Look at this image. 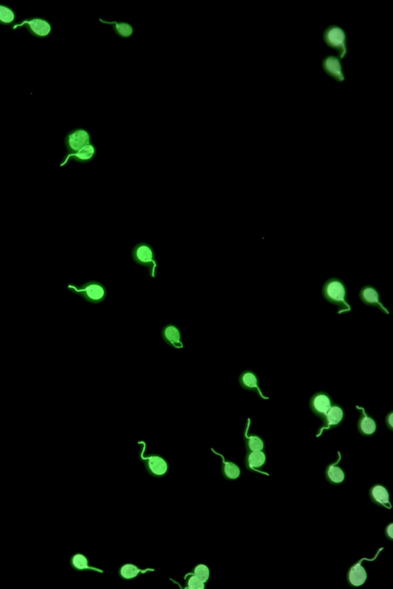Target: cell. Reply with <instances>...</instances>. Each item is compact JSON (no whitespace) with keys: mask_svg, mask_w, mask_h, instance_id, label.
I'll use <instances>...</instances> for the list:
<instances>
[{"mask_svg":"<svg viewBox=\"0 0 393 589\" xmlns=\"http://www.w3.org/2000/svg\"><path fill=\"white\" fill-rule=\"evenodd\" d=\"M148 570H141L132 564H125L121 568L120 574L122 578L125 579H131L135 578L139 572H145Z\"/></svg>","mask_w":393,"mask_h":589,"instance_id":"22","label":"cell"},{"mask_svg":"<svg viewBox=\"0 0 393 589\" xmlns=\"http://www.w3.org/2000/svg\"><path fill=\"white\" fill-rule=\"evenodd\" d=\"M248 446L252 451H260L264 447L263 440L257 436H252L248 439Z\"/></svg>","mask_w":393,"mask_h":589,"instance_id":"26","label":"cell"},{"mask_svg":"<svg viewBox=\"0 0 393 589\" xmlns=\"http://www.w3.org/2000/svg\"><path fill=\"white\" fill-rule=\"evenodd\" d=\"M67 289L93 305L102 303L107 297L106 286L96 280L85 282L81 285H68Z\"/></svg>","mask_w":393,"mask_h":589,"instance_id":"2","label":"cell"},{"mask_svg":"<svg viewBox=\"0 0 393 589\" xmlns=\"http://www.w3.org/2000/svg\"><path fill=\"white\" fill-rule=\"evenodd\" d=\"M371 497L374 501L379 504L387 505L389 503V495L385 487L381 485H376L372 487L371 490Z\"/></svg>","mask_w":393,"mask_h":589,"instance_id":"18","label":"cell"},{"mask_svg":"<svg viewBox=\"0 0 393 589\" xmlns=\"http://www.w3.org/2000/svg\"><path fill=\"white\" fill-rule=\"evenodd\" d=\"M386 424L388 425V427H389L390 430L392 429V413L391 412L390 413V414H388V417H387Z\"/></svg>","mask_w":393,"mask_h":589,"instance_id":"28","label":"cell"},{"mask_svg":"<svg viewBox=\"0 0 393 589\" xmlns=\"http://www.w3.org/2000/svg\"><path fill=\"white\" fill-rule=\"evenodd\" d=\"M100 22L112 26L114 33L122 39H129L134 34L133 26L127 22L105 21L101 18Z\"/></svg>","mask_w":393,"mask_h":589,"instance_id":"12","label":"cell"},{"mask_svg":"<svg viewBox=\"0 0 393 589\" xmlns=\"http://www.w3.org/2000/svg\"><path fill=\"white\" fill-rule=\"evenodd\" d=\"M326 421H327V429L333 426L337 425L341 422L343 418V411L339 406H331L330 409L325 414Z\"/></svg>","mask_w":393,"mask_h":589,"instance_id":"17","label":"cell"},{"mask_svg":"<svg viewBox=\"0 0 393 589\" xmlns=\"http://www.w3.org/2000/svg\"><path fill=\"white\" fill-rule=\"evenodd\" d=\"M367 578L366 570L360 563L356 564L349 569L348 573V580L351 584L360 586L363 584Z\"/></svg>","mask_w":393,"mask_h":589,"instance_id":"15","label":"cell"},{"mask_svg":"<svg viewBox=\"0 0 393 589\" xmlns=\"http://www.w3.org/2000/svg\"><path fill=\"white\" fill-rule=\"evenodd\" d=\"M193 572H194L195 576L200 578L204 582H206L208 578H209V569H208L207 565H203V564H200V565L196 566Z\"/></svg>","mask_w":393,"mask_h":589,"instance_id":"25","label":"cell"},{"mask_svg":"<svg viewBox=\"0 0 393 589\" xmlns=\"http://www.w3.org/2000/svg\"><path fill=\"white\" fill-rule=\"evenodd\" d=\"M247 460H248V465L250 467L260 468L266 462V456L261 450L260 451H253L249 454Z\"/></svg>","mask_w":393,"mask_h":589,"instance_id":"20","label":"cell"},{"mask_svg":"<svg viewBox=\"0 0 393 589\" xmlns=\"http://www.w3.org/2000/svg\"><path fill=\"white\" fill-rule=\"evenodd\" d=\"M224 474L230 480H236L239 478L241 470L234 462H225L224 460Z\"/></svg>","mask_w":393,"mask_h":589,"instance_id":"23","label":"cell"},{"mask_svg":"<svg viewBox=\"0 0 393 589\" xmlns=\"http://www.w3.org/2000/svg\"><path fill=\"white\" fill-rule=\"evenodd\" d=\"M323 38L328 47L337 52L340 60L346 56V35L343 29L334 25L328 26L324 31Z\"/></svg>","mask_w":393,"mask_h":589,"instance_id":"4","label":"cell"},{"mask_svg":"<svg viewBox=\"0 0 393 589\" xmlns=\"http://www.w3.org/2000/svg\"><path fill=\"white\" fill-rule=\"evenodd\" d=\"M20 26H25L30 33L39 38L46 37L51 32L50 24L41 19H33L30 21L24 22Z\"/></svg>","mask_w":393,"mask_h":589,"instance_id":"11","label":"cell"},{"mask_svg":"<svg viewBox=\"0 0 393 589\" xmlns=\"http://www.w3.org/2000/svg\"><path fill=\"white\" fill-rule=\"evenodd\" d=\"M322 294L327 302L339 307V314L350 311V305L346 300V286L340 279L330 278L327 280L322 289Z\"/></svg>","mask_w":393,"mask_h":589,"instance_id":"1","label":"cell"},{"mask_svg":"<svg viewBox=\"0 0 393 589\" xmlns=\"http://www.w3.org/2000/svg\"><path fill=\"white\" fill-rule=\"evenodd\" d=\"M187 588L189 589H204L205 588V583L202 581L200 578L193 575L190 576L189 579L187 580Z\"/></svg>","mask_w":393,"mask_h":589,"instance_id":"27","label":"cell"},{"mask_svg":"<svg viewBox=\"0 0 393 589\" xmlns=\"http://www.w3.org/2000/svg\"><path fill=\"white\" fill-rule=\"evenodd\" d=\"M322 68L326 74L330 75L336 81L342 82L344 81L345 76L342 72L341 63L339 58L335 57L333 55L327 56L322 62Z\"/></svg>","mask_w":393,"mask_h":589,"instance_id":"7","label":"cell"},{"mask_svg":"<svg viewBox=\"0 0 393 589\" xmlns=\"http://www.w3.org/2000/svg\"><path fill=\"white\" fill-rule=\"evenodd\" d=\"M359 299L367 305L377 307L385 314H388V310L379 302V296L375 288L372 286H365L361 289L359 293Z\"/></svg>","mask_w":393,"mask_h":589,"instance_id":"8","label":"cell"},{"mask_svg":"<svg viewBox=\"0 0 393 589\" xmlns=\"http://www.w3.org/2000/svg\"><path fill=\"white\" fill-rule=\"evenodd\" d=\"M15 20V14L13 10L4 6H0V23L8 25Z\"/></svg>","mask_w":393,"mask_h":589,"instance_id":"24","label":"cell"},{"mask_svg":"<svg viewBox=\"0 0 393 589\" xmlns=\"http://www.w3.org/2000/svg\"><path fill=\"white\" fill-rule=\"evenodd\" d=\"M147 461V466L151 474L155 476H162L167 472V464L163 458L157 456H151L144 458Z\"/></svg>","mask_w":393,"mask_h":589,"instance_id":"14","label":"cell"},{"mask_svg":"<svg viewBox=\"0 0 393 589\" xmlns=\"http://www.w3.org/2000/svg\"><path fill=\"white\" fill-rule=\"evenodd\" d=\"M163 341L173 348H182L184 347L180 329L174 324H167L163 327L161 331Z\"/></svg>","mask_w":393,"mask_h":589,"instance_id":"6","label":"cell"},{"mask_svg":"<svg viewBox=\"0 0 393 589\" xmlns=\"http://www.w3.org/2000/svg\"><path fill=\"white\" fill-rule=\"evenodd\" d=\"M361 411V417L358 423V428L362 434L366 436L372 435L376 430V424L373 419L366 415L362 408H358Z\"/></svg>","mask_w":393,"mask_h":589,"instance_id":"16","label":"cell"},{"mask_svg":"<svg viewBox=\"0 0 393 589\" xmlns=\"http://www.w3.org/2000/svg\"><path fill=\"white\" fill-rule=\"evenodd\" d=\"M327 476L329 481L333 484H340L345 479L344 472L335 465H331L327 468Z\"/></svg>","mask_w":393,"mask_h":589,"instance_id":"19","label":"cell"},{"mask_svg":"<svg viewBox=\"0 0 393 589\" xmlns=\"http://www.w3.org/2000/svg\"><path fill=\"white\" fill-rule=\"evenodd\" d=\"M131 256L136 264L148 270L150 277L156 276L158 262L152 246L145 242L138 243L132 248Z\"/></svg>","mask_w":393,"mask_h":589,"instance_id":"3","label":"cell"},{"mask_svg":"<svg viewBox=\"0 0 393 589\" xmlns=\"http://www.w3.org/2000/svg\"><path fill=\"white\" fill-rule=\"evenodd\" d=\"M96 154V148L94 144L91 143L90 145H87L85 148L78 151L75 154L69 155V156H65L63 159V162L60 164L61 167H64L69 160L76 161L81 164H85V163L90 162L92 161L93 158H94Z\"/></svg>","mask_w":393,"mask_h":589,"instance_id":"10","label":"cell"},{"mask_svg":"<svg viewBox=\"0 0 393 589\" xmlns=\"http://www.w3.org/2000/svg\"><path fill=\"white\" fill-rule=\"evenodd\" d=\"M91 143V135L88 131L84 129H75L68 133L65 137V145L67 148L65 156L75 154Z\"/></svg>","mask_w":393,"mask_h":589,"instance_id":"5","label":"cell"},{"mask_svg":"<svg viewBox=\"0 0 393 589\" xmlns=\"http://www.w3.org/2000/svg\"><path fill=\"white\" fill-rule=\"evenodd\" d=\"M393 525L390 524L386 529V536L389 538L390 539H392L393 532H392Z\"/></svg>","mask_w":393,"mask_h":589,"instance_id":"29","label":"cell"},{"mask_svg":"<svg viewBox=\"0 0 393 589\" xmlns=\"http://www.w3.org/2000/svg\"><path fill=\"white\" fill-rule=\"evenodd\" d=\"M239 383L243 388L249 391H253L260 395L262 398H265L262 395L261 391L259 389L258 380L255 374L250 371H245L241 373L239 377Z\"/></svg>","mask_w":393,"mask_h":589,"instance_id":"13","label":"cell"},{"mask_svg":"<svg viewBox=\"0 0 393 589\" xmlns=\"http://www.w3.org/2000/svg\"><path fill=\"white\" fill-rule=\"evenodd\" d=\"M71 563H72V566L75 569L79 570V571H81V570L91 569L94 570V571H100V572L103 571L100 569H97V568H91V567L88 566V560H87L86 557L85 555H81V554H76V555H74L72 558Z\"/></svg>","mask_w":393,"mask_h":589,"instance_id":"21","label":"cell"},{"mask_svg":"<svg viewBox=\"0 0 393 589\" xmlns=\"http://www.w3.org/2000/svg\"><path fill=\"white\" fill-rule=\"evenodd\" d=\"M310 406L313 412L320 417H325L331 407V400L326 393L317 392L311 398Z\"/></svg>","mask_w":393,"mask_h":589,"instance_id":"9","label":"cell"}]
</instances>
